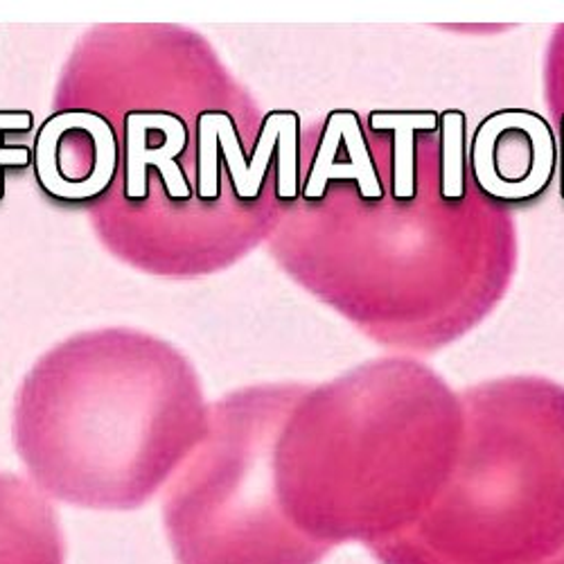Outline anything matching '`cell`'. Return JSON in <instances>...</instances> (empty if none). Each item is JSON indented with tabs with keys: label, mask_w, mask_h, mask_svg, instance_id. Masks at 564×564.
Segmentation results:
<instances>
[{
	"label": "cell",
	"mask_w": 564,
	"mask_h": 564,
	"mask_svg": "<svg viewBox=\"0 0 564 564\" xmlns=\"http://www.w3.org/2000/svg\"><path fill=\"white\" fill-rule=\"evenodd\" d=\"M240 102L193 30L98 25L77 39L53 107L98 113L116 135V183L88 213L105 251L159 278L206 275L245 253L235 217L253 167Z\"/></svg>",
	"instance_id": "1"
},
{
	"label": "cell",
	"mask_w": 564,
	"mask_h": 564,
	"mask_svg": "<svg viewBox=\"0 0 564 564\" xmlns=\"http://www.w3.org/2000/svg\"><path fill=\"white\" fill-rule=\"evenodd\" d=\"M199 375L176 346L129 325L45 350L12 404V445L51 501L129 512L150 503L208 432Z\"/></svg>",
	"instance_id": "2"
},
{
	"label": "cell",
	"mask_w": 564,
	"mask_h": 564,
	"mask_svg": "<svg viewBox=\"0 0 564 564\" xmlns=\"http://www.w3.org/2000/svg\"><path fill=\"white\" fill-rule=\"evenodd\" d=\"M368 549L380 564H546L564 549V422L481 430L432 508Z\"/></svg>",
	"instance_id": "3"
},
{
	"label": "cell",
	"mask_w": 564,
	"mask_h": 564,
	"mask_svg": "<svg viewBox=\"0 0 564 564\" xmlns=\"http://www.w3.org/2000/svg\"><path fill=\"white\" fill-rule=\"evenodd\" d=\"M163 527L176 564H318L275 501L267 420L247 395L210 409L208 432L167 484Z\"/></svg>",
	"instance_id": "4"
},
{
	"label": "cell",
	"mask_w": 564,
	"mask_h": 564,
	"mask_svg": "<svg viewBox=\"0 0 564 564\" xmlns=\"http://www.w3.org/2000/svg\"><path fill=\"white\" fill-rule=\"evenodd\" d=\"M118 148L109 122L79 107H53L36 129L32 174L39 193L57 208L90 213L116 183Z\"/></svg>",
	"instance_id": "5"
},
{
	"label": "cell",
	"mask_w": 564,
	"mask_h": 564,
	"mask_svg": "<svg viewBox=\"0 0 564 564\" xmlns=\"http://www.w3.org/2000/svg\"><path fill=\"white\" fill-rule=\"evenodd\" d=\"M0 564H66L55 501L28 477L0 469Z\"/></svg>",
	"instance_id": "6"
},
{
	"label": "cell",
	"mask_w": 564,
	"mask_h": 564,
	"mask_svg": "<svg viewBox=\"0 0 564 564\" xmlns=\"http://www.w3.org/2000/svg\"><path fill=\"white\" fill-rule=\"evenodd\" d=\"M34 131V113L3 109L0 111V202L8 191V170L32 165V150L28 148H8V133H30Z\"/></svg>",
	"instance_id": "7"
},
{
	"label": "cell",
	"mask_w": 564,
	"mask_h": 564,
	"mask_svg": "<svg viewBox=\"0 0 564 564\" xmlns=\"http://www.w3.org/2000/svg\"><path fill=\"white\" fill-rule=\"evenodd\" d=\"M546 564H564V549L555 557H551Z\"/></svg>",
	"instance_id": "8"
}]
</instances>
